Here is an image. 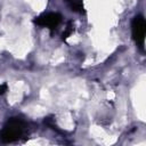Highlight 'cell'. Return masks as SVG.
<instances>
[{
  "instance_id": "1",
  "label": "cell",
  "mask_w": 146,
  "mask_h": 146,
  "mask_svg": "<svg viewBox=\"0 0 146 146\" xmlns=\"http://www.w3.org/2000/svg\"><path fill=\"white\" fill-rule=\"evenodd\" d=\"M26 123L19 117H10L0 131L2 143H13L19 139L26 131Z\"/></svg>"
},
{
  "instance_id": "2",
  "label": "cell",
  "mask_w": 146,
  "mask_h": 146,
  "mask_svg": "<svg viewBox=\"0 0 146 146\" xmlns=\"http://www.w3.org/2000/svg\"><path fill=\"white\" fill-rule=\"evenodd\" d=\"M145 32H146L145 18L141 15H138V16H136L132 19V23H131V33H132V39L139 46L140 49H144Z\"/></svg>"
},
{
  "instance_id": "3",
  "label": "cell",
  "mask_w": 146,
  "mask_h": 146,
  "mask_svg": "<svg viewBox=\"0 0 146 146\" xmlns=\"http://www.w3.org/2000/svg\"><path fill=\"white\" fill-rule=\"evenodd\" d=\"M62 22V16L58 13H47L35 17L34 23L42 27H48L49 30H55Z\"/></svg>"
},
{
  "instance_id": "4",
  "label": "cell",
  "mask_w": 146,
  "mask_h": 146,
  "mask_svg": "<svg viewBox=\"0 0 146 146\" xmlns=\"http://www.w3.org/2000/svg\"><path fill=\"white\" fill-rule=\"evenodd\" d=\"M66 2L70 5L71 9L76 13H83V3L82 0H66Z\"/></svg>"
},
{
  "instance_id": "5",
  "label": "cell",
  "mask_w": 146,
  "mask_h": 146,
  "mask_svg": "<svg viewBox=\"0 0 146 146\" xmlns=\"http://www.w3.org/2000/svg\"><path fill=\"white\" fill-rule=\"evenodd\" d=\"M73 32V23L72 22H68V24H67V27H66V31L63 33V35H62V39L63 40H65L71 33Z\"/></svg>"
},
{
  "instance_id": "6",
  "label": "cell",
  "mask_w": 146,
  "mask_h": 146,
  "mask_svg": "<svg viewBox=\"0 0 146 146\" xmlns=\"http://www.w3.org/2000/svg\"><path fill=\"white\" fill-rule=\"evenodd\" d=\"M6 89H7V86L6 84H1L0 86V95H2L6 91Z\"/></svg>"
}]
</instances>
